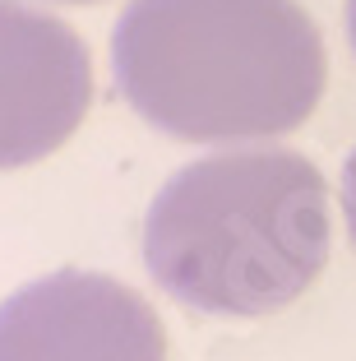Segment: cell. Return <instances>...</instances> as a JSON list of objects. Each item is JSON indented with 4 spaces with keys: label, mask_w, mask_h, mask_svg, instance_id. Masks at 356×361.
<instances>
[{
    "label": "cell",
    "mask_w": 356,
    "mask_h": 361,
    "mask_svg": "<svg viewBox=\"0 0 356 361\" xmlns=\"http://www.w3.org/2000/svg\"><path fill=\"white\" fill-rule=\"evenodd\" d=\"M111 65L125 102L185 144L292 135L324 93V42L296 0H130Z\"/></svg>",
    "instance_id": "obj_1"
},
{
    "label": "cell",
    "mask_w": 356,
    "mask_h": 361,
    "mask_svg": "<svg viewBox=\"0 0 356 361\" xmlns=\"http://www.w3.org/2000/svg\"><path fill=\"white\" fill-rule=\"evenodd\" d=\"M329 259V190L287 149H227L180 167L144 218L153 283L204 315H273Z\"/></svg>",
    "instance_id": "obj_2"
},
{
    "label": "cell",
    "mask_w": 356,
    "mask_h": 361,
    "mask_svg": "<svg viewBox=\"0 0 356 361\" xmlns=\"http://www.w3.org/2000/svg\"><path fill=\"white\" fill-rule=\"evenodd\" d=\"M0 361H167V334L135 287L56 269L0 301Z\"/></svg>",
    "instance_id": "obj_3"
},
{
    "label": "cell",
    "mask_w": 356,
    "mask_h": 361,
    "mask_svg": "<svg viewBox=\"0 0 356 361\" xmlns=\"http://www.w3.org/2000/svg\"><path fill=\"white\" fill-rule=\"evenodd\" d=\"M93 102L88 47L70 23L0 0V171L42 162L84 126Z\"/></svg>",
    "instance_id": "obj_4"
},
{
    "label": "cell",
    "mask_w": 356,
    "mask_h": 361,
    "mask_svg": "<svg viewBox=\"0 0 356 361\" xmlns=\"http://www.w3.org/2000/svg\"><path fill=\"white\" fill-rule=\"evenodd\" d=\"M343 218H347V232H352V241H356V149L343 167Z\"/></svg>",
    "instance_id": "obj_5"
},
{
    "label": "cell",
    "mask_w": 356,
    "mask_h": 361,
    "mask_svg": "<svg viewBox=\"0 0 356 361\" xmlns=\"http://www.w3.org/2000/svg\"><path fill=\"white\" fill-rule=\"evenodd\" d=\"M347 32H352V51H356V0H347Z\"/></svg>",
    "instance_id": "obj_6"
},
{
    "label": "cell",
    "mask_w": 356,
    "mask_h": 361,
    "mask_svg": "<svg viewBox=\"0 0 356 361\" xmlns=\"http://www.w3.org/2000/svg\"><path fill=\"white\" fill-rule=\"evenodd\" d=\"M65 5H93V0H65Z\"/></svg>",
    "instance_id": "obj_7"
}]
</instances>
